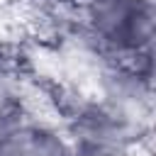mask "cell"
I'll list each match as a JSON object with an SVG mask.
<instances>
[{
    "label": "cell",
    "instance_id": "3",
    "mask_svg": "<svg viewBox=\"0 0 156 156\" xmlns=\"http://www.w3.org/2000/svg\"><path fill=\"white\" fill-rule=\"evenodd\" d=\"M51 2H71V0H51Z\"/></svg>",
    "mask_w": 156,
    "mask_h": 156
},
{
    "label": "cell",
    "instance_id": "2",
    "mask_svg": "<svg viewBox=\"0 0 156 156\" xmlns=\"http://www.w3.org/2000/svg\"><path fill=\"white\" fill-rule=\"evenodd\" d=\"M0 156H76V151L58 127L22 119L0 134Z\"/></svg>",
    "mask_w": 156,
    "mask_h": 156
},
{
    "label": "cell",
    "instance_id": "1",
    "mask_svg": "<svg viewBox=\"0 0 156 156\" xmlns=\"http://www.w3.org/2000/svg\"><path fill=\"white\" fill-rule=\"evenodd\" d=\"M88 37L112 58L149 63L156 10L154 0H78Z\"/></svg>",
    "mask_w": 156,
    "mask_h": 156
}]
</instances>
